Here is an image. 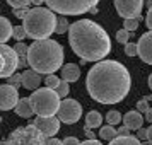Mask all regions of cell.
Returning <instances> with one entry per match:
<instances>
[{"mask_svg":"<svg viewBox=\"0 0 152 145\" xmlns=\"http://www.w3.org/2000/svg\"><path fill=\"white\" fill-rule=\"evenodd\" d=\"M132 85L130 72L116 60L97 62L87 74L86 87L89 96L101 104H116L126 97Z\"/></svg>","mask_w":152,"mask_h":145,"instance_id":"1","label":"cell"},{"mask_svg":"<svg viewBox=\"0 0 152 145\" xmlns=\"http://www.w3.org/2000/svg\"><path fill=\"white\" fill-rule=\"evenodd\" d=\"M69 43L72 51L86 62H103L111 50L108 33L91 19H80L70 24Z\"/></svg>","mask_w":152,"mask_h":145,"instance_id":"2","label":"cell"},{"mask_svg":"<svg viewBox=\"0 0 152 145\" xmlns=\"http://www.w3.org/2000/svg\"><path fill=\"white\" fill-rule=\"evenodd\" d=\"M28 62L31 70L51 75L63 65V46L55 39L33 41L28 51Z\"/></svg>","mask_w":152,"mask_h":145,"instance_id":"3","label":"cell"},{"mask_svg":"<svg viewBox=\"0 0 152 145\" xmlns=\"http://www.w3.org/2000/svg\"><path fill=\"white\" fill-rule=\"evenodd\" d=\"M22 26L26 29L29 38H33L34 41L39 39H48L51 33H55L56 29V17L55 12L50 9L34 7L29 10L26 19L22 21Z\"/></svg>","mask_w":152,"mask_h":145,"instance_id":"4","label":"cell"},{"mask_svg":"<svg viewBox=\"0 0 152 145\" xmlns=\"http://www.w3.org/2000/svg\"><path fill=\"white\" fill-rule=\"evenodd\" d=\"M31 106H33V111L34 114L41 118H51L58 114V109H60V96L56 94V90L48 89V87H43V89L34 90L31 97Z\"/></svg>","mask_w":152,"mask_h":145,"instance_id":"5","label":"cell"},{"mask_svg":"<svg viewBox=\"0 0 152 145\" xmlns=\"http://www.w3.org/2000/svg\"><path fill=\"white\" fill-rule=\"evenodd\" d=\"M48 138L36 128L34 125L19 126L12 133H9L5 140H2V145H46Z\"/></svg>","mask_w":152,"mask_h":145,"instance_id":"6","label":"cell"},{"mask_svg":"<svg viewBox=\"0 0 152 145\" xmlns=\"http://www.w3.org/2000/svg\"><path fill=\"white\" fill-rule=\"evenodd\" d=\"M50 10L63 15H79L89 12L99 4V0H45Z\"/></svg>","mask_w":152,"mask_h":145,"instance_id":"7","label":"cell"},{"mask_svg":"<svg viewBox=\"0 0 152 145\" xmlns=\"http://www.w3.org/2000/svg\"><path fill=\"white\" fill-rule=\"evenodd\" d=\"M82 116V106L79 101L75 99H63L60 104V109H58V119L63 121L67 125H74L77 123Z\"/></svg>","mask_w":152,"mask_h":145,"instance_id":"8","label":"cell"},{"mask_svg":"<svg viewBox=\"0 0 152 145\" xmlns=\"http://www.w3.org/2000/svg\"><path fill=\"white\" fill-rule=\"evenodd\" d=\"M0 55H2L4 63H5L0 79H9V77H12L15 74V70L19 68V55L9 44H0Z\"/></svg>","mask_w":152,"mask_h":145,"instance_id":"9","label":"cell"},{"mask_svg":"<svg viewBox=\"0 0 152 145\" xmlns=\"http://www.w3.org/2000/svg\"><path fill=\"white\" fill-rule=\"evenodd\" d=\"M144 0H115V9L123 19H140Z\"/></svg>","mask_w":152,"mask_h":145,"instance_id":"10","label":"cell"},{"mask_svg":"<svg viewBox=\"0 0 152 145\" xmlns=\"http://www.w3.org/2000/svg\"><path fill=\"white\" fill-rule=\"evenodd\" d=\"M19 103V92L17 87L10 85V84H4L0 85V109L9 111L15 108Z\"/></svg>","mask_w":152,"mask_h":145,"instance_id":"11","label":"cell"},{"mask_svg":"<svg viewBox=\"0 0 152 145\" xmlns=\"http://www.w3.org/2000/svg\"><path fill=\"white\" fill-rule=\"evenodd\" d=\"M38 130L41 131L43 135L46 138H53L55 133H58L60 130V119L56 116H51V118H41V116H36V119L33 121Z\"/></svg>","mask_w":152,"mask_h":145,"instance_id":"12","label":"cell"},{"mask_svg":"<svg viewBox=\"0 0 152 145\" xmlns=\"http://www.w3.org/2000/svg\"><path fill=\"white\" fill-rule=\"evenodd\" d=\"M137 46L140 60L152 65V31H147L140 36V39L137 41Z\"/></svg>","mask_w":152,"mask_h":145,"instance_id":"13","label":"cell"},{"mask_svg":"<svg viewBox=\"0 0 152 145\" xmlns=\"http://www.w3.org/2000/svg\"><path fill=\"white\" fill-rule=\"evenodd\" d=\"M144 121H145V118L142 116V113H138V111H128V113L123 116V125L128 128V130L138 131L140 128H142Z\"/></svg>","mask_w":152,"mask_h":145,"instance_id":"14","label":"cell"},{"mask_svg":"<svg viewBox=\"0 0 152 145\" xmlns=\"http://www.w3.org/2000/svg\"><path fill=\"white\" fill-rule=\"evenodd\" d=\"M41 84V75L34 70H24L22 72V85L29 90H38Z\"/></svg>","mask_w":152,"mask_h":145,"instance_id":"15","label":"cell"},{"mask_svg":"<svg viewBox=\"0 0 152 145\" xmlns=\"http://www.w3.org/2000/svg\"><path fill=\"white\" fill-rule=\"evenodd\" d=\"M79 77H80V68H79V65H75V63H67V65L62 67V79L65 82H69V84L77 82Z\"/></svg>","mask_w":152,"mask_h":145,"instance_id":"16","label":"cell"},{"mask_svg":"<svg viewBox=\"0 0 152 145\" xmlns=\"http://www.w3.org/2000/svg\"><path fill=\"white\" fill-rule=\"evenodd\" d=\"M14 34V28L7 17H2L0 15V44H5L9 38H12Z\"/></svg>","mask_w":152,"mask_h":145,"instance_id":"17","label":"cell"},{"mask_svg":"<svg viewBox=\"0 0 152 145\" xmlns=\"http://www.w3.org/2000/svg\"><path fill=\"white\" fill-rule=\"evenodd\" d=\"M15 113L21 118H31V114H34L29 97H21V99H19V103L15 106Z\"/></svg>","mask_w":152,"mask_h":145,"instance_id":"18","label":"cell"},{"mask_svg":"<svg viewBox=\"0 0 152 145\" xmlns=\"http://www.w3.org/2000/svg\"><path fill=\"white\" fill-rule=\"evenodd\" d=\"M101 123H103V114H101L99 111L92 109V111H89V113L86 114V128H89V130L99 128Z\"/></svg>","mask_w":152,"mask_h":145,"instance_id":"19","label":"cell"},{"mask_svg":"<svg viewBox=\"0 0 152 145\" xmlns=\"http://www.w3.org/2000/svg\"><path fill=\"white\" fill-rule=\"evenodd\" d=\"M110 145H144L137 137L128 135V137H116L115 140H111Z\"/></svg>","mask_w":152,"mask_h":145,"instance_id":"20","label":"cell"},{"mask_svg":"<svg viewBox=\"0 0 152 145\" xmlns=\"http://www.w3.org/2000/svg\"><path fill=\"white\" fill-rule=\"evenodd\" d=\"M99 137L111 142V140H115V138L118 137V130L115 126H111V125H106V126H103V128L99 130Z\"/></svg>","mask_w":152,"mask_h":145,"instance_id":"21","label":"cell"},{"mask_svg":"<svg viewBox=\"0 0 152 145\" xmlns=\"http://www.w3.org/2000/svg\"><path fill=\"white\" fill-rule=\"evenodd\" d=\"M106 121H108V125H111V126H116L120 121H123V116H121L118 111H108Z\"/></svg>","mask_w":152,"mask_h":145,"instance_id":"22","label":"cell"},{"mask_svg":"<svg viewBox=\"0 0 152 145\" xmlns=\"http://www.w3.org/2000/svg\"><path fill=\"white\" fill-rule=\"evenodd\" d=\"M70 29V24L67 21V17H58V21H56V29L55 33L56 34H63V33H67Z\"/></svg>","mask_w":152,"mask_h":145,"instance_id":"23","label":"cell"},{"mask_svg":"<svg viewBox=\"0 0 152 145\" xmlns=\"http://www.w3.org/2000/svg\"><path fill=\"white\" fill-rule=\"evenodd\" d=\"M130 38H132V34H130V31H126V29H120L116 33V41L121 43V44H128Z\"/></svg>","mask_w":152,"mask_h":145,"instance_id":"24","label":"cell"},{"mask_svg":"<svg viewBox=\"0 0 152 145\" xmlns=\"http://www.w3.org/2000/svg\"><path fill=\"white\" fill-rule=\"evenodd\" d=\"M45 82H46V87H48V89L56 90L62 80H60V79H58L56 75H53V74H51V75H46V79H45Z\"/></svg>","mask_w":152,"mask_h":145,"instance_id":"25","label":"cell"},{"mask_svg":"<svg viewBox=\"0 0 152 145\" xmlns=\"http://www.w3.org/2000/svg\"><path fill=\"white\" fill-rule=\"evenodd\" d=\"M14 39L17 43H21L22 39H24V38H28V33H26V29H24V26H14Z\"/></svg>","mask_w":152,"mask_h":145,"instance_id":"26","label":"cell"},{"mask_svg":"<svg viewBox=\"0 0 152 145\" xmlns=\"http://www.w3.org/2000/svg\"><path fill=\"white\" fill-rule=\"evenodd\" d=\"M138 24H140V19H125V22H123V29H126V31L133 33V31H135V29L138 28Z\"/></svg>","mask_w":152,"mask_h":145,"instance_id":"27","label":"cell"},{"mask_svg":"<svg viewBox=\"0 0 152 145\" xmlns=\"http://www.w3.org/2000/svg\"><path fill=\"white\" fill-rule=\"evenodd\" d=\"M33 0H7V4L10 7L14 9H21V7H29V4H31Z\"/></svg>","mask_w":152,"mask_h":145,"instance_id":"28","label":"cell"},{"mask_svg":"<svg viewBox=\"0 0 152 145\" xmlns=\"http://www.w3.org/2000/svg\"><path fill=\"white\" fill-rule=\"evenodd\" d=\"M56 94L60 96V99H67V94H69V82H65V80H62L60 82V85H58V89H56Z\"/></svg>","mask_w":152,"mask_h":145,"instance_id":"29","label":"cell"},{"mask_svg":"<svg viewBox=\"0 0 152 145\" xmlns=\"http://www.w3.org/2000/svg\"><path fill=\"white\" fill-rule=\"evenodd\" d=\"M14 50L17 51V55L19 56H28V51H29V46L26 44V43H15V46H14Z\"/></svg>","mask_w":152,"mask_h":145,"instance_id":"30","label":"cell"},{"mask_svg":"<svg viewBox=\"0 0 152 145\" xmlns=\"http://www.w3.org/2000/svg\"><path fill=\"white\" fill-rule=\"evenodd\" d=\"M125 53H126L128 56H137L138 55L137 43H128V44H125Z\"/></svg>","mask_w":152,"mask_h":145,"instance_id":"31","label":"cell"},{"mask_svg":"<svg viewBox=\"0 0 152 145\" xmlns=\"http://www.w3.org/2000/svg\"><path fill=\"white\" fill-rule=\"evenodd\" d=\"M151 109H152V108L149 106V101H147L145 97H144V99H140V101L137 103V111H138V113H144V114H145L147 111H151Z\"/></svg>","mask_w":152,"mask_h":145,"instance_id":"32","label":"cell"},{"mask_svg":"<svg viewBox=\"0 0 152 145\" xmlns=\"http://www.w3.org/2000/svg\"><path fill=\"white\" fill-rule=\"evenodd\" d=\"M7 84L14 85V87H19V85L22 84V74H14L12 77H9V79H7Z\"/></svg>","mask_w":152,"mask_h":145,"instance_id":"33","label":"cell"},{"mask_svg":"<svg viewBox=\"0 0 152 145\" xmlns=\"http://www.w3.org/2000/svg\"><path fill=\"white\" fill-rule=\"evenodd\" d=\"M29 10H31V9H29V7L14 9V15H15V17H19V19H22V21H24V19H26V15L29 14Z\"/></svg>","mask_w":152,"mask_h":145,"instance_id":"34","label":"cell"},{"mask_svg":"<svg viewBox=\"0 0 152 145\" xmlns=\"http://www.w3.org/2000/svg\"><path fill=\"white\" fill-rule=\"evenodd\" d=\"M62 142H63V145H80V142H79L75 137H67L65 140H62Z\"/></svg>","mask_w":152,"mask_h":145,"instance_id":"35","label":"cell"},{"mask_svg":"<svg viewBox=\"0 0 152 145\" xmlns=\"http://www.w3.org/2000/svg\"><path fill=\"white\" fill-rule=\"evenodd\" d=\"M128 135H130V130H128L125 125L118 128V137H128Z\"/></svg>","mask_w":152,"mask_h":145,"instance_id":"36","label":"cell"},{"mask_svg":"<svg viewBox=\"0 0 152 145\" xmlns=\"http://www.w3.org/2000/svg\"><path fill=\"white\" fill-rule=\"evenodd\" d=\"M137 138L142 142V140H147V130L145 128H140V130L137 131Z\"/></svg>","mask_w":152,"mask_h":145,"instance_id":"37","label":"cell"},{"mask_svg":"<svg viewBox=\"0 0 152 145\" xmlns=\"http://www.w3.org/2000/svg\"><path fill=\"white\" fill-rule=\"evenodd\" d=\"M28 65H29L28 56H19V68H26Z\"/></svg>","mask_w":152,"mask_h":145,"instance_id":"38","label":"cell"},{"mask_svg":"<svg viewBox=\"0 0 152 145\" xmlns=\"http://www.w3.org/2000/svg\"><path fill=\"white\" fill-rule=\"evenodd\" d=\"M145 24L149 26V29L152 31V9H149V12H147V17H145Z\"/></svg>","mask_w":152,"mask_h":145,"instance_id":"39","label":"cell"},{"mask_svg":"<svg viewBox=\"0 0 152 145\" xmlns=\"http://www.w3.org/2000/svg\"><path fill=\"white\" fill-rule=\"evenodd\" d=\"M46 145H63V142L53 137V138H48V140H46Z\"/></svg>","mask_w":152,"mask_h":145,"instance_id":"40","label":"cell"},{"mask_svg":"<svg viewBox=\"0 0 152 145\" xmlns=\"http://www.w3.org/2000/svg\"><path fill=\"white\" fill-rule=\"evenodd\" d=\"M84 131H86V137H87V140H96V133L92 130H89V128H84Z\"/></svg>","mask_w":152,"mask_h":145,"instance_id":"41","label":"cell"},{"mask_svg":"<svg viewBox=\"0 0 152 145\" xmlns=\"http://www.w3.org/2000/svg\"><path fill=\"white\" fill-rule=\"evenodd\" d=\"M80 145H103L99 140H86V142H82Z\"/></svg>","mask_w":152,"mask_h":145,"instance_id":"42","label":"cell"},{"mask_svg":"<svg viewBox=\"0 0 152 145\" xmlns=\"http://www.w3.org/2000/svg\"><path fill=\"white\" fill-rule=\"evenodd\" d=\"M147 142H151L152 144V126L147 128Z\"/></svg>","mask_w":152,"mask_h":145,"instance_id":"43","label":"cell"},{"mask_svg":"<svg viewBox=\"0 0 152 145\" xmlns=\"http://www.w3.org/2000/svg\"><path fill=\"white\" fill-rule=\"evenodd\" d=\"M4 67H5V63H4V58L0 55V75H2V72H4Z\"/></svg>","mask_w":152,"mask_h":145,"instance_id":"44","label":"cell"},{"mask_svg":"<svg viewBox=\"0 0 152 145\" xmlns=\"http://www.w3.org/2000/svg\"><path fill=\"white\" fill-rule=\"evenodd\" d=\"M145 119H147V121H152V109L145 113Z\"/></svg>","mask_w":152,"mask_h":145,"instance_id":"45","label":"cell"},{"mask_svg":"<svg viewBox=\"0 0 152 145\" xmlns=\"http://www.w3.org/2000/svg\"><path fill=\"white\" fill-rule=\"evenodd\" d=\"M45 2V0H33V4H34L36 7H41V4Z\"/></svg>","mask_w":152,"mask_h":145,"instance_id":"46","label":"cell"},{"mask_svg":"<svg viewBox=\"0 0 152 145\" xmlns=\"http://www.w3.org/2000/svg\"><path fill=\"white\" fill-rule=\"evenodd\" d=\"M89 12H91V14H97V5H94V7L89 10Z\"/></svg>","mask_w":152,"mask_h":145,"instance_id":"47","label":"cell"},{"mask_svg":"<svg viewBox=\"0 0 152 145\" xmlns=\"http://www.w3.org/2000/svg\"><path fill=\"white\" fill-rule=\"evenodd\" d=\"M149 87H151V90H152V74L149 75Z\"/></svg>","mask_w":152,"mask_h":145,"instance_id":"48","label":"cell"},{"mask_svg":"<svg viewBox=\"0 0 152 145\" xmlns=\"http://www.w3.org/2000/svg\"><path fill=\"white\" fill-rule=\"evenodd\" d=\"M144 145H152V144H151V142H145V144H144Z\"/></svg>","mask_w":152,"mask_h":145,"instance_id":"49","label":"cell"}]
</instances>
